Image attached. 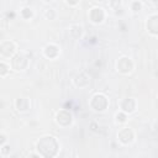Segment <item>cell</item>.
Listing matches in <instances>:
<instances>
[{"instance_id":"cell-1","label":"cell","mask_w":158,"mask_h":158,"mask_svg":"<svg viewBox=\"0 0 158 158\" xmlns=\"http://www.w3.org/2000/svg\"><path fill=\"white\" fill-rule=\"evenodd\" d=\"M58 148V141L53 136H43L36 144V151L42 158H53L57 154Z\"/></svg>"},{"instance_id":"cell-2","label":"cell","mask_w":158,"mask_h":158,"mask_svg":"<svg viewBox=\"0 0 158 158\" xmlns=\"http://www.w3.org/2000/svg\"><path fill=\"white\" fill-rule=\"evenodd\" d=\"M90 105H91V107H93L95 111H104V110L107 107L109 101H107V99H106L105 95H102V94H95V95L91 98Z\"/></svg>"},{"instance_id":"cell-3","label":"cell","mask_w":158,"mask_h":158,"mask_svg":"<svg viewBox=\"0 0 158 158\" xmlns=\"http://www.w3.org/2000/svg\"><path fill=\"white\" fill-rule=\"evenodd\" d=\"M116 68L120 73H123V74H127V73H131L132 69H133V63L132 60L128 58V57H121L117 63H116Z\"/></svg>"},{"instance_id":"cell-4","label":"cell","mask_w":158,"mask_h":158,"mask_svg":"<svg viewBox=\"0 0 158 158\" xmlns=\"http://www.w3.org/2000/svg\"><path fill=\"white\" fill-rule=\"evenodd\" d=\"M16 52V44L12 41H5L0 44V54L6 58H12Z\"/></svg>"},{"instance_id":"cell-5","label":"cell","mask_w":158,"mask_h":158,"mask_svg":"<svg viewBox=\"0 0 158 158\" xmlns=\"http://www.w3.org/2000/svg\"><path fill=\"white\" fill-rule=\"evenodd\" d=\"M27 63H28L27 58L23 54H20V53L11 58V67L15 70H23L27 67Z\"/></svg>"},{"instance_id":"cell-6","label":"cell","mask_w":158,"mask_h":158,"mask_svg":"<svg viewBox=\"0 0 158 158\" xmlns=\"http://www.w3.org/2000/svg\"><path fill=\"white\" fill-rule=\"evenodd\" d=\"M117 138H118V141H120L121 143H123V144H128V143H131V142L133 141L135 135H133V131H132L131 128H128V127H123V128H121V130L118 131V133H117Z\"/></svg>"},{"instance_id":"cell-7","label":"cell","mask_w":158,"mask_h":158,"mask_svg":"<svg viewBox=\"0 0 158 158\" xmlns=\"http://www.w3.org/2000/svg\"><path fill=\"white\" fill-rule=\"evenodd\" d=\"M89 19L94 23H101L104 21V19H105L104 9H101V7H93V9H90Z\"/></svg>"},{"instance_id":"cell-8","label":"cell","mask_w":158,"mask_h":158,"mask_svg":"<svg viewBox=\"0 0 158 158\" xmlns=\"http://www.w3.org/2000/svg\"><path fill=\"white\" fill-rule=\"evenodd\" d=\"M120 107L123 114H131L136 110V101L132 98H125L120 101Z\"/></svg>"},{"instance_id":"cell-9","label":"cell","mask_w":158,"mask_h":158,"mask_svg":"<svg viewBox=\"0 0 158 158\" xmlns=\"http://www.w3.org/2000/svg\"><path fill=\"white\" fill-rule=\"evenodd\" d=\"M56 121H57V123L60 125V126H68V125L72 123L73 117H72V114H70L69 111H67V110H60V111L57 114V116H56Z\"/></svg>"},{"instance_id":"cell-10","label":"cell","mask_w":158,"mask_h":158,"mask_svg":"<svg viewBox=\"0 0 158 158\" xmlns=\"http://www.w3.org/2000/svg\"><path fill=\"white\" fill-rule=\"evenodd\" d=\"M146 26H147L148 32L152 33L153 36H156L158 33V15L157 14H152L151 16H148Z\"/></svg>"},{"instance_id":"cell-11","label":"cell","mask_w":158,"mask_h":158,"mask_svg":"<svg viewBox=\"0 0 158 158\" xmlns=\"http://www.w3.org/2000/svg\"><path fill=\"white\" fill-rule=\"evenodd\" d=\"M43 52H44V56L46 57H48V58H56L58 56V53H59V48H58V46H56L53 43H49V44H47L44 47Z\"/></svg>"},{"instance_id":"cell-12","label":"cell","mask_w":158,"mask_h":158,"mask_svg":"<svg viewBox=\"0 0 158 158\" xmlns=\"http://www.w3.org/2000/svg\"><path fill=\"white\" fill-rule=\"evenodd\" d=\"M15 105H16V109H17L19 111H27V110L30 109V101H28V99H26V98H20V99H17L16 102H15Z\"/></svg>"},{"instance_id":"cell-13","label":"cell","mask_w":158,"mask_h":158,"mask_svg":"<svg viewBox=\"0 0 158 158\" xmlns=\"http://www.w3.org/2000/svg\"><path fill=\"white\" fill-rule=\"evenodd\" d=\"M69 32H70V35H72L73 38L78 40L83 35V27L80 25H72L70 28H69Z\"/></svg>"},{"instance_id":"cell-14","label":"cell","mask_w":158,"mask_h":158,"mask_svg":"<svg viewBox=\"0 0 158 158\" xmlns=\"http://www.w3.org/2000/svg\"><path fill=\"white\" fill-rule=\"evenodd\" d=\"M21 15H22V17H25V19H30V17L32 16V9H31V7H23V9L21 10Z\"/></svg>"},{"instance_id":"cell-15","label":"cell","mask_w":158,"mask_h":158,"mask_svg":"<svg viewBox=\"0 0 158 158\" xmlns=\"http://www.w3.org/2000/svg\"><path fill=\"white\" fill-rule=\"evenodd\" d=\"M9 69H10V68H9L7 64H5V63H2V62L0 63V75H1V77L6 75V74L9 73Z\"/></svg>"},{"instance_id":"cell-16","label":"cell","mask_w":158,"mask_h":158,"mask_svg":"<svg viewBox=\"0 0 158 158\" xmlns=\"http://www.w3.org/2000/svg\"><path fill=\"white\" fill-rule=\"evenodd\" d=\"M141 7H142V4H141V2H138V1H132V2H131V10H133L135 12L139 11Z\"/></svg>"},{"instance_id":"cell-17","label":"cell","mask_w":158,"mask_h":158,"mask_svg":"<svg viewBox=\"0 0 158 158\" xmlns=\"http://www.w3.org/2000/svg\"><path fill=\"white\" fill-rule=\"evenodd\" d=\"M46 17L49 19V20H53L56 17V12H54V9H47L46 10Z\"/></svg>"},{"instance_id":"cell-18","label":"cell","mask_w":158,"mask_h":158,"mask_svg":"<svg viewBox=\"0 0 158 158\" xmlns=\"http://www.w3.org/2000/svg\"><path fill=\"white\" fill-rule=\"evenodd\" d=\"M115 117H116V121L117 122H125L126 121V114H123L122 111L121 112H117Z\"/></svg>"},{"instance_id":"cell-19","label":"cell","mask_w":158,"mask_h":158,"mask_svg":"<svg viewBox=\"0 0 158 158\" xmlns=\"http://www.w3.org/2000/svg\"><path fill=\"white\" fill-rule=\"evenodd\" d=\"M5 141H6V138H5V136H2V135H1V136H0V143H4Z\"/></svg>"}]
</instances>
